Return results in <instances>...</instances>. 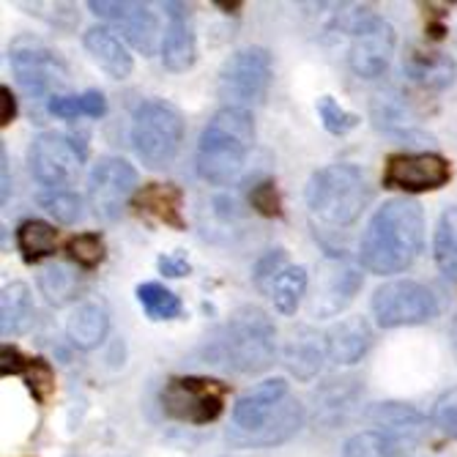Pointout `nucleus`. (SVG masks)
<instances>
[{
  "mask_svg": "<svg viewBox=\"0 0 457 457\" xmlns=\"http://www.w3.org/2000/svg\"><path fill=\"white\" fill-rule=\"evenodd\" d=\"M425 246V212L417 200L392 197L367 222L359 263L370 274H400L417 263Z\"/></svg>",
  "mask_w": 457,
  "mask_h": 457,
  "instance_id": "obj_1",
  "label": "nucleus"
},
{
  "mask_svg": "<svg viewBox=\"0 0 457 457\" xmlns=\"http://www.w3.org/2000/svg\"><path fill=\"white\" fill-rule=\"evenodd\" d=\"M255 145V120L249 110L222 107L212 115L197 140V176L214 187L238 179Z\"/></svg>",
  "mask_w": 457,
  "mask_h": 457,
  "instance_id": "obj_2",
  "label": "nucleus"
},
{
  "mask_svg": "<svg viewBox=\"0 0 457 457\" xmlns=\"http://www.w3.org/2000/svg\"><path fill=\"white\" fill-rule=\"evenodd\" d=\"M212 356L217 359V364L241 372V376L266 372L277 356L274 320L258 304H244L233 310L225 326L217 331L212 343Z\"/></svg>",
  "mask_w": 457,
  "mask_h": 457,
  "instance_id": "obj_3",
  "label": "nucleus"
},
{
  "mask_svg": "<svg viewBox=\"0 0 457 457\" xmlns=\"http://www.w3.org/2000/svg\"><path fill=\"white\" fill-rule=\"evenodd\" d=\"M304 197L312 222L343 230L351 228L364 214L372 200V189L361 168L348 162H337L312 173Z\"/></svg>",
  "mask_w": 457,
  "mask_h": 457,
  "instance_id": "obj_4",
  "label": "nucleus"
},
{
  "mask_svg": "<svg viewBox=\"0 0 457 457\" xmlns=\"http://www.w3.org/2000/svg\"><path fill=\"white\" fill-rule=\"evenodd\" d=\"M340 33L351 36L348 45V66L361 79H376L381 77L395 55L397 36L389 20L376 14L372 9H351L340 12L337 22Z\"/></svg>",
  "mask_w": 457,
  "mask_h": 457,
  "instance_id": "obj_5",
  "label": "nucleus"
},
{
  "mask_svg": "<svg viewBox=\"0 0 457 457\" xmlns=\"http://www.w3.org/2000/svg\"><path fill=\"white\" fill-rule=\"evenodd\" d=\"M129 137L137 159L145 168L162 170L179 156V148L184 143V118L168 102L145 99L135 107Z\"/></svg>",
  "mask_w": 457,
  "mask_h": 457,
  "instance_id": "obj_6",
  "label": "nucleus"
},
{
  "mask_svg": "<svg viewBox=\"0 0 457 457\" xmlns=\"http://www.w3.org/2000/svg\"><path fill=\"white\" fill-rule=\"evenodd\" d=\"M9 63L17 86L33 99H53L66 88L69 69L63 58L36 36H17L9 47Z\"/></svg>",
  "mask_w": 457,
  "mask_h": 457,
  "instance_id": "obj_7",
  "label": "nucleus"
},
{
  "mask_svg": "<svg viewBox=\"0 0 457 457\" xmlns=\"http://www.w3.org/2000/svg\"><path fill=\"white\" fill-rule=\"evenodd\" d=\"M271 55L266 47H244L236 50L220 69L217 94L225 107L249 110L261 104L271 88Z\"/></svg>",
  "mask_w": 457,
  "mask_h": 457,
  "instance_id": "obj_8",
  "label": "nucleus"
},
{
  "mask_svg": "<svg viewBox=\"0 0 457 457\" xmlns=\"http://www.w3.org/2000/svg\"><path fill=\"white\" fill-rule=\"evenodd\" d=\"M228 397V384H220L214 378H170L162 389V411L176 422L187 425H209L220 420Z\"/></svg>",
  "mask_w": 457,
  "mask_h": 457,
  "instance_id": "obj_9",
  "label": "nucleus"
},
{
  "mask_svg": "<svg viewBox=\"0 0 457 457\" xmlns=\"http://www.w3.org/2000/svg\"><path fill=\"white\" fill-rule=\"evenodd\" d=\"M372 318L381 328H400V326H420L438 315V299L433 290L413 279H392L384 282L372 294Z\"/></svg>",
  "mask_w": 457,
  "mask_h": 457,
  "instance_id": "obj_10",
  "label": "nucleus"
},
{
  "mask_svg": "<svg viewBox=\"0 0 457 457\" xmlns=\"http://www.w3.org/2000/svg\"><path fill=\"white\" fill-rule=\"evenodd\" d=\"M86 151V143L77 137L61 132H41L28 148L30 173L45 189H69L79 176Z\"/></svg>",
  "mask_w": 457,
  "mask_h": 457,
  "instance_id": "obj_11",
  "label": "nucleus"
},
{
  "mask_svg": "<svg viewBox=\"0 0 457 457\" xmlns=\"http://www.w3.org/2000/svg\"><path fill=\"white\" fill-rule=\"evenodd\" d=\"M137 187V170L120 156H102L88 173V203L99 220H115Z\"/></svg>",
  "mask_w": 457,
  "mask_h": 457,
  "instance_id": "obj_12",
  "label": "nucleus"
},
{
  "mask_svg": "<svg viewBox=\"0 0 457 457\" xmlns=\"http://www.w3.org/2000/svg\"><path fill=\"white\" fill-rule=\"evenodd\" d=\"M452 179V164L441 154H392L384 168V187L405 195L436 192Z\"/></svg>",
  "mask_w": 457,
  "mask_h": 457,
  "instance_id": "obj_13",
  "label": "nucleus"
},
{
  "mask_svg": "<svg viewBox=\"0 0 457 457\" xmlns=\"http://www.w3.org/2000/svg\"><path fill=\"white\" fill-rule=\"evenodd\" d=\"M88 9L99 20L115 25L137 53L154 55L159 38V20L145 4H135V0H91Z\"/></svg>",
  "mask_w": 457,
  "mask_h": 457,
  "instance_id": "obj_14",
  "label": "nucleus"
},
{
  "mask_svg": "<svg viewBox=\"0 0 457 457\" xmlns=\"http://www.w3.org/2000/svg\"><path fill=\"white\" fill-rule=\"evenodd\" d=\"M285 397H290L285 378H266L246 395H241L233 405V425L228 430V438L258 433L274 417L277 408L285 403Z\"/></svg>",
  "mask_w": 457,
  "mask_h": 457,
  "instance_id": "obj_15",
  "label": "nucleus"
},
{
  "mask_svg": "<svg viewBox=\"0 0 457 457\" xmlns=\"http://www.w3.org/2000/svg\"><path fill=\"white\" fill-rule=\"evenodd\" d=\"M164 14H168V28H164L162 38V63L176 74L189 71L197 61V41L192 28V12L187 4H162Z\"/></svg>",
  "mask_w": 457,
  "mask_h": 457,
  "instance_id": "obj_16",
  "label": "nucleus"
},
{
  "mask_svg": "<svg viewBox=\"0 0 457 457\" xmlns=\"http://www.w3.org/2000/svg\"><path fill=\"white\" fill-rule=\"evenodd\" d=\"M328 361L326 335H318L310 326H299L282 348V364L296 381H312Z\"/></svg>",
  "mask_w": 457,
  "mask_h": 457,
  "instance_id": "obj_17",
  "label": "nucleus"
},
{
  "mask_svg": "<svg viewBox=\"0 0 457 457\" xmlns=\"http://www.w3.org/2000/svg\"><path fill=\"white\" fill-rule=\"evenodd\" d=\"M361 287V274L353 271L351 266L335 261L323 266V285L318 287V296L312 302V312H318V318H331L340 310H345L353 296Z\"/></svg>",
  "mask_w": 457,
  "mask_h": 457,
  "instance_id": "obj_18",
  "label": "nucleus"
},
{
  "mask_svg": "<svg viewBox=\"0 0 457 457\" xmlns=\"http://www.w3.org/2000/svg\"><path fill=\"white\" fill-rule=\"evenodd\" d=\"M372 345V328L364 318H343L326 328V351L328 361L335 364H356Z\"/></svg>",
  "mask_w": 457,
  "mask_h": 457,
  "instance_id": "obj_19",
  "label": "nucleus"
},
{
  "mask_svg": "<svg viewBox=\"0 0 457 457\" xmlns=\"http://www.w3.org/2000/svg\"><path fill=\"white\" fill-rule=\"evenodd\" d=\"M88 55L99 63L102 71H107L112 79H127L135 71V61L127 50V45L104 25H94L82 36Z\"/></svg>",
  "mask_w": 457,
  "mask_h": 457,
  "instance_id": "obj_20",
  "label": "nucleus"
},
{
  "mask_svg": "<svg viewBox=\"0 0 457 457\" xmlns=\"http://www.w3.org/2000/svg\"><path fill=\"white\" fill-rule=\"evenodd\" d=\"M304 425V405L294 395L285 397V403L277 408L274 417L253 436H241V438H228L236 446H277L285 444L287 438H294Z\"/></svg>",
  "mask_w": 457,
  "mask_h": 457,
  "instance_id": "obj_21",
  "label": "nucleus"
},
{
  "mask_svg": "<svg viewBox=\"0 0 457 457\" xmlns=\"http://www.w3.org/2000/svg\"><path fill=\"white\" fill-rule=\"evenodd\" d=\"M403 71L417 82L422 88L430 91H441L449 88L454 82V61L446 53L438 50H425V47H411L405 61H403Z\"/></svg>",
  "mask_w": 457,
  "mask_h": 457,
  "instance_id": "obj_22",
  "label": "nucleus"
},
{
  "mask_svg": "<svg viewBox=\"0 0 457 457\" xmlns=\"http://www.w3.org/2000/svg\"><path fill=\"white\" fill-rule=\"evenodd\" d=\"M135 209L173 230H184V192L176 184H148L135 195Z\"/></svg>",
  "mask_w": 457,
  "mask_h": 457,
  "instance_id": "obj_23",
  "label": "nucleus"
},
{
  "mask_svg": "<svg viewBox=\"0 0 457 457\" xmlns=\"http://www.w3.org/2000/svg\"><path fill=\"white\" fill-rule=\"evenodd\" d=\"M420 438L386 430H364L343 444V457H413Z\"/></svg>",
  "mask_w": 457,
  "mask_h": 457,
  "instance_id": "obj_24",
  "label": "nucleus"
},
{
  "mask_svg": "<svg viewBox=\"0 0 457 457\" xmlns=\"http://www.w3.org/2000/svg\"><path fill=\"white\" fill-rule=\"evenodd\" d=\"M110 331V315L99 302L79 304L66 320V337L79 351H94L104 343Z\"/></svg>",
  "mask_w": 457,
  "mask_h": 457,
  "instance_id": "obj_25",
  "label": "nucleus"
},
{
  "mask_svg": "<svg viewBox=\"0 0 457 457\" xmlns=\"http://www.w3.org/2000/svg\"><path fill=\"white\" fill-rule=\"evenodd\" d=\"M33 323V296L25 282H9L0 290V331L4 337L25 335Z\"/></svg>",
  "mask_w": 457,
  "mask_h": 457,
  "instance_id": "obj_26",
  "label": "nucleus"
},
{
  "mask_svg": "<svg viewBox=\"0 0 457 457\" xmlns=\"http://www.w3.org/2000/svg\"><path fill=\"white\" fill-rule=\"evenodd\" d=\"M367 417L378 430L411 436V438H420L425 433V425H428L422 413L413 405H405V403H378L367 411Z\"/></svg>",
  "mask_w": 457,
  "mask_h": 457,
  "instance_id": "obj_27",
  "label": "nucleus"
},
{
  "mask_svg": "<svg viewBox=\"0 0 457 457\" xmlns=\"http://www.w3.org/2000/svg\"><path fill=\"white\" fill-rule=\"evenodd\" d=\"M307 269L304 266H294L282 269V274L263 290V294L274 302V307L282 315H294L302 304V296L307 294Z\"/></svg>",
  "mask_w": 457,
  "mask_h": 457,
  "instance_id": "obj_28",
  "label": "nucleus"
},
{
  "mask_svg": "<svg viewBox=\"0 0 457 457\" xmlns=\"http://www.w3.org/2000/svg\"><path fill=\"white\" fill-rule=\"evenodd\" d=\"M17 246L28 263L50 258L58 246V230L45 220H25L17 228Z\"/></svg>",
  "mask_w": 457,
  "mask_h": 457,
  "instance_id": "obj_29",
  "label": "nucleus"
},
{
  "mask_svg": "<svg viewBox=\"0 0 457 457\" xmlns=\"http://www.w3.org/2000/svg\"><path fill=\"white\" fill-rule=\"evenodd\" d=\"M433 258L444 277L457 279V205H449L438 217Z\"/></svg>",
  "mask_w": 457,
  "mask_h": 457,
  "instance_id": "obj_30",
  "label": "nucleus"
},
{
  "mask_svg": "<svg viewBox=\"0 0 457 457\" xmlns=\"http://www.w3.org/2000/svg\"><path fill=\"white\" fill-rule=\"evenodd\" d=\"M137 302L151 320H173L181 315V299L162 282L137 285Z\"/></svg>",
  "mask_w": 457,
  "mask_h": 457,
  "instance_id": "obj_31",
  "label": "nucleus"
},
{
  "mask_svg": "<svg viewBox=\"0 0 457 457\" xmlns=\"http://www.w3.org/2000/svg\"><path fill=\"white\" fill-rule=\"evenodd\" d=\"M38 290H41V296H45L50 304L61 307L66 302L74 299L77 294V274L61 263H53L47 269H41L38 274Z\"/></svg>",
  "mask_w": 457,
  "mask_h": 457,
  "instance_id": "obj_32",
  "label": "nucleus"
},
{
  "mask_svg": "<svg viewBox=\"0 0 457 457\" xmlns=\"http://www.w3.org/2000/svg\"><path fill=\"white\" fill-rule=\"evenodd\" d=\"M38 205L61 225H74L82 220V200L71 189H45L38 195Z\"/></svg>",
  "mask_w": 457,
  "mask_h": 457,
  "instance_id": "obj_33",
  "label": "nucleus"
},
{
  "mask_svg": "<svg viewBox=\"0 0 457 457\" xmlns=\"http://www.w3.org/2000/svg\"><path fill=\"white\" fill-rule=\"evenodd\" d=\"M372 118H376V127L386 129V132H400V135H411V115L405 110V104L400 102V96H376L372 102Z\"/></svg>",
  "mask_w": 457,
  "mask_h": 457,
  "instance_id": "obj_34",
  "label": "nucleus"
},
{
  "mask_svg": "<svg viewBox=\"0 0 457 457\" xmlns=\"http://www.w3.org/2000/svg\"><path fill=\"white\" fill-rule=\"evenodd\" d=\"M22 381H25L28 392L33 395V400L45 405L53 397V392H55V370H53V364L47 359L33 356V359H28V367L22 372Z\"/></svg>",
  "mask_w": 457,
  "mask_h": 457,
  "instance_id": "obj_35",
  "label": "nucleus"
},
{
  "mask_svg": "<svg viewBox=\"0 0 457 457\" xmlns=\"http://www.w3.org/2000/svg\"><path fill=\"white\" fill-rule=\"evenodd\" d=\"M66 253L79 269H96L104 261L102 233H77L66 241Z\"/></svg>",
  "mask_w": 457,
  "mask_h": 457,
  "instance_id": "obj_36",
  "label": "nucleus"
},
{
  "mask_svg": "<svg viewBox=\"0 0 457 457\" xmlns=\"http://www.w3.org/2000/svg\"><path fill=\"white\" fill-rule=\"evenodd\" d=\"M315 110H318V118L323 123V129L331 132V135H348L351 129L359 127V120H361L356 112H348L345 107H340L331 96H320Z\"/></svg>",
  "mask_w": 457,
  "mask_h": 457,
  "instance_id": "obj_37",
  "label": "nucleus"
},
{
  "mask_svg": "<svg viewBox=\"0 0 457 457\" xmlns=\"http://www.w3.org/2000/svg\"><path fill=\"white\" fill-rule=\"evenodd\" d=\"M430 422H433V428L441 436L457 441V389H449V392H444L436 400L433 413H430Z\"/></svg>",
  "mask_w": 457,
  "mask_h": 457,
  "instance_id": "obj_38",
  "label": "nucleus"
},
{
  "mask_svg": "<svg viewBox=\"0 0 457 457\" xmlns=\"http://www.w3.org/2000/svg\"><path fill=\"white\" fill-rule=\"evenodd\" d=\"M249 203H253V209L261 217H282V203H279V192L274 181H261L258 187H253Z\"/></svg>",
  "mask_w": 457,
  "mask_h": 457,
  "instance_id": "obj_39",
  "label": "nucleus"
},
{
  "mask_svg": "<svg viewBox=\"0 0 457 457\" xmlns=\"http://www.w3.org/2000/svg\"><path fill=\"white\" fill-rule=\"evenodd\" d=\"M47 110L55 115V118H63V120H74L79 115H86L82 110V94L79 96H69V94H58L47 102Z\"/></svg>",
  "mask_w": 457,
  "mask_h": 457,
  "instance_id": "obj_40",
  "label": "nucleus"
},
{
  "mask_svg": "<svg viewBox=\"0 0 457 457\" xmlns=\"http://www.w3.org/2000/svg\"><path fill=\"white\" fill-rule=\"evenodd\" d=\"M25 367H28V359L14 345H4V348H0V376H4V378L22 376Z\"/></svg>",
  "mask_w": 457,
  "mask_h": 457,
  "instance_id": "obj_41",
  "label": "nucleus"
},
{
  "mask_svg": "<svg viewBox=\"0 0 457 457\" xmlns=\"http://www.w3.org/2000/svg\"><path fill=\"white\" fill-rule=\"evenodd\" d=\"M156 266H159V271H162L164 277H173V279H179V277H187V274H189V261H187V255H184V253L162 255V258L156 261Z\"/></svg>",
  "mask_w": 457,
  "mask_h": 457,
  "instance_id": "obj_42",
  "label": "nucleus"
},
{
  "mask_svg": "<svg viewBox=\"0 0 457 457\" xmlns=\"http://www.w3.org/2000/svg\"><path fill=\"white\" fill-rule=\"evenodd\" d=\"M82 110H86V118H102L107 112V99L102 91L91 88L82 94Z\"/></svg>",
  "mask_w": 457,
  "mask_h": 457,
  "instance_id": "obj_43",
  "label": "nucleus"
},
{
  "mask_svg": "<svg viewBox=\"0 0 457 457\" xmlns=\"http://www.w3.org/2000/svg\"><path fill=\"white\" fill-rule=\"evenodd\" d=\"M0 127H9V123L17 118V96L12 94V88L9 86H4L0 88Z\"/></svg>",
  "mask_w": 457,
  "mask_h": 457,
  "instance_id": "obj_44",
  "label": "nucleus"
},
{
  "mask_svg": "<svg viewBox=\"0 0 457 457\" xmlns=\"http://www.w3.org/2000/svg\"><path fill=\"white\" fill-rule=\"evenodd\" d=\"M12 197V181H9V154L4 148V195H0V200H4V205L9 203Z\"/></svg>",
  "mask_w": 457,
  "mask_h": 457,
  "instance_id": "obj_45",
  "label": "nucleus"
},
{
  "mask_svg": "<svg viewBox=\"0 0 457 457\" xmlns=\"http://www.w3.org/2000/svg\"><path fill=\"white\" fill-rule=\"evenodd\" d=\"M220 9H225L228 14H236V9H241V4H217Z\"/></svg>",
  "mask_w": 457,
  "mask_h": 457,
  "instance_id": "obj_46",
  "label": "nucleus"
},
{
  "mask_svg": "<svg viewBox=\"0 0 457 457\" xmlns=\"http://www.w3.org/2000/svg\"><path fill=\"white\" fill-rule=\"evenodd\" d=\"M454 345H457V323H454Z\"/></svg>",
  "mask_w": 457,
  "mask_h": 457,
  "instance_id": "obj_47",
  "label": "nucleus"
}]
</instances>
